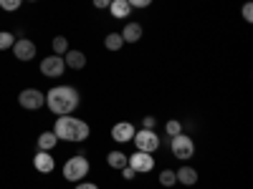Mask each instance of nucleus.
Segmentation results:
<instances>
[{
	"instance_id": "1",
	"label": "nucleus",
	"mask_w": 253,
	"mask_h": 189,
	"mask_svg": "<svg viewBox=\"0 0 253 189\" xmlns=\"http://www.w3.org/2000/svg\"><path fill=\"white\" fill-rule=\"evenodd\" d=\"M81 103V96L74 86H53L48 94H46V106L51 109V114L56 116H69L79 109Z\"/></svg>"
},
{
	"instance_id": "2",
	"label": "nucleus",
	"mask_w": 253,
	"mask_h": 189,
	"mask_svg": "<svg viewBox=\"0 0 253 189\" xmlns=\"http://www.w3.org/2000/svg\"><path fill=\"white\" fill-rule=\"evenodd\" d=\"M51 131L56 134L58 141H69V144H81V141H86L89 134H91L89 124L76 119V116H71V114L69 116H58Z\"/></svg>"
},
{
	"instance_id": "3",
	"label": "nucleus",
	"mask_w": 253,
	"mask_h": 189,
	"mask_svg": "<svg viewBox=\"0 0 253 189\" xmlns=\"http://www.w3.org/2000/svg\"><path fill=\"white\" fill-rule=\"evenodd\" d=\"M89 169H91V164H89L86 154H76V157L66 159V164H63V179L76 184V182L89 177Z\"/></svg>"
},
{
	"instance_id": "4",
	"label": "nucleus",
	"mask_w": 253,
	"mask_h": 189,
	"mask_svg": "<svg viewBox=\"0 0 253 189\" xmlns=\"http://www.w3.org/2000/svg\"><path fill=\"white\" fill-rule=\"evenodd\" d=\"M132 144L137 146V152H147V154H155L160 149V136L155 129H137L132 136Z\"/></svg>"
},
{
	"instance_id": "5",
	"label": "nucleus",
	"mask_w": 253,
	"mask_h": 189,
	"mask_svg": "<svg viewBox=\"0 0 253 189\" xmlns=\"http://www.w3.org/2000/svg\"><path fill=\"white\" fill-rule=\"evenodd\" d=\"M170 152L175 159H193L195 157V141L193 136H187V134H177V136H170Z\"/></svg>"
},
{
	"instance_id": "6",
	"label": "nucleus",
	"mask_w": 253,
	"mask_h": 189,
	"mask_svg": "<svg viewBox=\"0 0 253 189\" xmlns=\"http://www.w3.org/2000/svg\"><path fill=\"white\" fill-rule=\"evenodd\" d=\"M18 103L28 111H38L41 106H46V94L38 89H23L18 94Z\"/></svg>"
},
{
	"instance_id": "7",
	"label": "nucleus",
	"mask_w": 253,
	"mask_h": 189,
	"mask_svg": "<svg viewBox=\"0 0 253 189\" xmlns=\"http://www.w3.org/2000/svg\"><path fill=\"white\" fill-rule=\"evenodd\" d=\"M63 71H66V63H63V56H46L43 61H41V73H43L46 78H61Z\"/></svg>"
},
{
	"instance_id": "8",
	"label": "nucleus",
	"mask_w": 253,
	"mask_h": 189,
	"mask_svg": "<svg viewBox=\"0 0 253 189\" xmlns=\"http://www.w3.org/2000/svg\"><path fill=\"white\" fill-rule=\"evenodd\" d=\"M126 164H129L137 174H150L155 169V157L147 154V152H134L132 157H126Z\"/></svg>"
},
{
	"instance_id": "9",
	"label": "nucleus",
	"mask_w": 253,
	"mask_h": 189,
	"mask_svg": "<svg viewBox=\"0 0 253 189\" xmlns=\"http://www.w3.org/2000/svg\"><path fill=\"white\" fill-rule=\"evenodd\" d=\"M10 51L15 53V58H18V61H23V63H28V61H33V58L38 56L36 43H33V40H28V38H18L15 43H13V48H10Z\"/></svg>"
},
{
	"instance_id": "10",
	"label": "nucleus",
	"mask_w": 253,
	"mask_h": 189,
	"mask_svg": "<svg viewBox=\"0 0 253 189\" xmlns=\"http://www.w3.org/2000/svg\"><path fill=\"white\" fill-rule=\"evenodd\" d=\"M134 131H137V129H134L132 121H119V124L112 126V139H114L117 144H126V141H132Z\"/></svg>"
},
{
	"instance_id": "11",
	"label": "nucleus",
	"mask_w": 253,
	"mask_h": 189,
	"mask_svg": "<svg viewBox=\"0 0 253 189\" xmlns=\"http://www.w3.org/2000/svg\"><path fill=\"white\" fill-rule=\"evenodd\" d=\"M33 166H36V172H41V174H51L53 169H56V159L51 157V152H36V157H33Z\"/></svg>"
},
{
	"instance_id": "12",
	"label": "nucleus",
	"mask_w": 253,
	"mask_h": 189,
	"mask_svg": "<svg viewBox=\"0 0 253 189\" xmlns=\"http://www.w3.org/2000/svg\"><path fill=\"white\" fill-rule=\"evenodd\" d=\"M122 38H124V43H139L142 40V35H144V28L139 26V23H134V20H129L122 31Z\"/></svg>"
},
{
	"instance_id": "13",
	"label": "nucleus",
	"mask_w": 253,
	"mask_h": 189,
	"mask_svg": "<svg viewBox=\"0 0 253 189\" xmlns=\"http://www.w3.org/2000/svg\"><path fill=\"white\" fill-rule=\"evenodd\" d=\"M63 63H66V68H74V71H81L84 66H86V53L84 51H66L63 53Z\"/></svg>"
},
{
	"instance_id": "14",
	"label": "nucleus",
	"mask_w": 253,
	"mask_h": 189,
	"mask_svg": "<svg viewBox=\"0 0 253 189\" xmlns=\"http://www.w3.org/2000/svg\"><path fill=\"white\" fill-rule=\"evenodd\" d=\"M177 174V184H185V187H193V184H198V169L195 166H180V169L175 172Z\"/></svg>"
},
{
	"instance_id": "15",
	"label": "nucleus",
	"mask_w": 253,
	"mask_h": 189,
	"mask_svg": "<svg viewBox=\"0 0 253 189\" xmlns=\"http://www.w3.org/2000/svg\"><path fill=\"white\" fill-rule=\"evenodd\" d=\"M109 13H112V18H117V20H124L126 15L132 13V8H129V3H126V0H112Z\"/></svg>"
},
{
	"instance_id": "16",
	"label": "nucleus",
	"mask_w": 253,
	"mask_h": 189,
	"mask_svg": "<svg viewBox=\"0 0 253 189\" xmlns=\"http://www.w3.org/2000/svg\"><path fill=\"white\" fill-rule=\"evenodd\" d=\"M122 46H124L122 33H107V38H104V48L112 51V53H117V51H122Z\"/></svg>"
},
{
	"instance_id": "17",
	"label": "nucleus",
	"mask_w": 253,
	"mask_h": 189,
	"mask_svg": "<svg viewBox=\"0 0 253 189\" xmlns=\"http://www.w3.org/2000/svg\"><path fill=\"white\" fill-rule=\"evenodd\" d=\"M107 164L112 166V169H119V172H122L124 166H126V154L114 149V152H109V154H107Z\"/></svg>"
},
{
	"instance_id": "18",
	"label": "nucleus",
	"mask_w": 253,
	"mask_h": 189,
	"mask_svg": "<svg viewBox=\"0 0 253 189\" xmlns=\"http://www.w3.org/2000/svg\"><path fill=\"white\" fill-rule=\"evenodd\" d=\"M56 144H58V139H56L53 131H43V134L38 136V149H41V152H51Z\"/></svg>"
},
{
	"instance_id": "19",
	"label": "nucleus",
	"mask_w": 253,
	"mask_h": 189,
	"mask_svg": "<svg viewBox=\"0 0 253 189\" xmlns=\"http://www.w3.org/2000/svg\"><path fill=\"white\" fill-rule=\"evenodd\" d=\"M157 179H160L162 187H175V184H177V174H175V169H162Z\"/></svg>"
},
{
	"instance_id": "20",
	"label": "nucleus",
	"mask_w": 253,
	"mask_h": 189,
	"mask_svg": "<svg viewBox=\"0 0 253 189\" xmlns=\"http://www.w3.org/2000/svg\"><path fill=\"white\" fill-rule=\"evenodd\" d=\"M51 48H53V53L56 56H63L69 51V40H66V35H56L53 38V43H51Z\"/></svg>"
},
{
	"instance_id": "21",
	"label": "nucleus",
	"mask_w": 253,
	"mask_h": 189,
	"mask_svg": "<svg viewBox=\"0 0 253 189\" xmlns=\"http://www.w3.org/2000/svg\"><path fill=\"white\" fill-rule=\"evenodd\" d=\"M165 134H167V136H177V134H182V121H177V119L165 121Z\"/></svg>"
},
{
	"instance_id": "22",
	"label": "nucleus",
	"mask_w": 253,
	"mask_h": 189,
	"mask_svg": "<svg viewBox=\"0 0 253 189\" xmlns=\"http://www.w3.org/2000/svg\"><path fill=\"white\" fill-rule=\"evenodd\" d=\"M13 43H15V35L8 31H0V51H10Z\"/></svg>"
},
{
	"instance_id": "23",
	"label": "nucleus",
	"mask_w": 253,
	"mask_h": 189,
	"mask_svg": "<svg viewBox=\"0 0 253 189\" xmlns=\"http://www.w3.org/2000/svg\"><path fill=\"white\" fill-rule=\"evenodd\" d=\"M20 5H23V0H0V8L5 13H15Z\"/></svg>"
},
{
	"instance_id": "24",
	"label": "nucleus",
	"mask_w": 253,
	"mask_h": 189,
	"mask_svg": "<svg viewBox=\"0 0 253 189\" xmlns=\"http://www.w3.org/2000/svg\"><path fill=\"white\" fill-rule=\"evenodd\" d=\"M126 3H129L132 10H134V8L139 10V8H150V5H152V0H126Z\"/></svg>"
},
{
	"instance_id": "25",
	"label": "nucleus",
	"mask_w": 253,
	"mask_h": 189,
	"mask_svg": "<svg viewBox=\"0 0 253 189\" xmlns=\"http://www.w3.org/2000/svg\"><path fill=\"white\" fill-rule=\"evenodd\" d=\"M243 20H246V23H253V3L243 5Z\"/></svg>"
},
{
	"instance_id": "26",
	"label": "nucleus",
	"mask_w": 253,
	"mask_h": 189,
	"mask_svg": "<svg viewBox=\"0 0 253 189\" xmlns=\"http://www.w3.org/2000/svg\"><path fill=\"white\" fill-rule=\"evenodd\" d=\"M74 189H99V184H94V182H86V179H81V182H76V184H74Z\"/></svg>"
},
{
	"instance_id": "27",
	"label": "nucleus",
	"mask_w": 253,
	"mask_h": 189,
	"mask_svg": "<svg viewBox=\"0 0 253 189\" xmlns=\"http://www.w3.org/2000/svg\"><path fill=\"white\" fill-rule=\"evenodd\" d=\"M155 126H157V119L155 116H144L142 119V129H155Z\"/></svg>"
},
{
	"instance_id": "28",
	"label": "nucleus",
	"mask_w": 253,
	"mask_h": 189,
	"mask_svg": "<svg viewBox=\"0 0 253 189\" xmlns=\"http://www.w3.org/2000/svg\"><path fill=\"white\" fill-rule=\"evenodd\" d=\"M122 177H124L126 182H132V179L137 177V172L132 169V166H129V164H126V166H124V169H122Z\"/></svg>"
},
{
	"instance_id": "29",
	"label": "nucleus",
	"mask_w": 253,
	"mask_h": 189,
	"mask_svg": "<svg viewBox=\"0 0 253 189\" xmlns=\"http://www.w3.org/2000/svg\"><path fill=\"white\" fill-rule=\"evenodd\" d=\"M109 5H112V0H94L96 10H109Z\"/></svg>"
},
{
	"instance_id": "30",
	"label": "nucleus",
	"mask_w": 253,
	"mask_h": 189,
	"mask_svg": "<svg viewBox=\"0 0 253 189\" xmlns=\"http://www.w3.org/2000/svg\"><path fill=\"white\" fill-rule=\"evenodd\" d=\"M31 3H36V0H31Z\"/></svg>"
}]
</instances>
